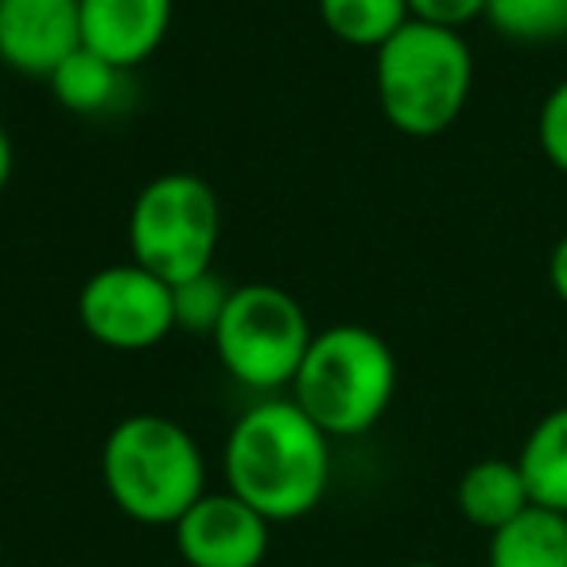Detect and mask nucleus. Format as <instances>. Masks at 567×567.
I'll return each instance as SVG.
<instances>
[{"instance_id": "1", "label": "nucleus", "mask_w": 567, "mask_h": 567, "mask_svg": "<svg viewBox=\"0 0 567 567\" xmlns=\"http://www.w3.org/2000/svg\"><path fill=\"white\" fill-rule=\"evenodd\" d=\"M221 474L229 494L272 525L300 520L331 486V435L292 396H268L234 420Z\"/></svg>"}, {"instance_id": "2", "label": "nucleus", "mask_w": 567, "mask_h": 567, "mask_svg": "<svg viewBox=\"0 0 567 567\" xmlns=\"http://www.w3.org/2000/svg\"><path fill=\"white\" fill-rule=\"evenodd\" d=\"M102 482L125 517L175 525L206 494V458L179 420L136 412L105 435Z\"/></svg>"}, {"instance_id": "3", "label": "nucleus", "mask_w": 567, "mask_h": 567, "mask_svg": "<svg viewBox=\"0 0 567 567\" xmlns=\"http://www.w3.org/2000/svg\"><path fill=\"white\" fill-rule=\"evenodd\" d=\"M373 86L385 121L404 136H440L463 117L474 86V55L463 32L409 20L373 51Z\"/></svg>"}, {"instance_id": "4", "label": "nucleus", "mask_w": 567, "mask_h": 567, "mask_svg": "<svg viewBox=\"0 0 567 567\" xmlns=\"http://www.w3.org/2000/svg\"><path fill=\"white\" fill-rule=\"evenodd\" d=\"M401 385L396 354L378 331L339 323L316 331L292 381V401L331 440H354L378 427Z\"/></svg>"}, {"instance_id": "5", "label": "nucleus", "mask_w": 567, "mask_h": 567, "mask_svg": "<svg viewBox=\"0 0 567 567\" xmlns=\"http://www.w3.org/2000/svg\"><path fill=\"white\" fill-rule=\"evenodd\" d=\"M311 339L316 327L308 308L292 292L265 280L234 288L210 334L221 370L252 393L292 389Z\"/></svg>"}, {"instance_id": "6", "label": "nucleus", "mask_w": 567, "mask_h": 567, "mask_svg": "<svg viewBox=\"0 0 567 567\" xmlns=\"http://www.w3.org/2000/svg\"><path fill=\"white\" fill-rule=\"evenodd\" d=\"M221 237V203L203 175L164 172L141 187L128 210V252L167 284L210 272Z\"/></svg>"}, {"instance_id": "7", "label": "nucleus", "mask_w": 567, "mask_h": 567, "mask_svg": "<svg viewBox=\"0 0 567 567\" xmlns=\"http://www.w3.org/2000/svg\"><path fill=\"white\" fill-rule=\"evenodd\" d=\"M79 323L105 350L117 354L152 350L175 331L172 284L136 260L105 265L82 284Z\"/></svg>"}, {"instance_id": "8", "label": "nucleus", "mask_w": 567, "mask_h": 567, "mask_svg": "<svg viewBox=\"0 0 567 567\" xmlns=\"http://www.w3.org/2000/svg\"><path fill=\"white\" fill-rule=\"evenodd\" d=\"M172 528L175 548L190 567H260L272 536V520L229 489H206Z\"/></svg>"}, {"instance_id": "9", "label": "nucleus", "mask_w": 567, "mask_h": 567, "mask_svg": "<svg viewBox=\"0 0 567 567\" xmlns=\"http://www.w3.org/2000/svg\"><path fill=\"white\" fill-rule=\"evenodd\" d=\"M79 48V0H0V63L9 71L48 82Z\"/></svg>"}, {"instance_id": "10", "label": "nucleus", "mask_w": 567, "mask_h": 567, "mask_svg": "<svg viewBox=\"0 0 567 567\" xmlns=\"http://www.w3.org/2000/svg\"><path fill=\"white\" fill-rule=\"evenodd\" d=\"M82 48L97 51L121 71H136L164 48L175 0H79Z\"/></svg>"}, {"instance_id": "11", "label": "nucleus", "mask_w": 567, "mask_h": 567, "mask_svg": "<svg viewBox=\"0 0 567 567\" xmlns=\"http://www.w3.org/2000/svg\"><path fill=\"white\" fill-rule=\"evenodd\" d=\"M455 502H458V513H463L474 528L497 533V528L509 525L513 517H520V513L533 505V497H528L525 474H520L517 458H482V463L463 471Z\"/></svg>"}, {"instance_id": "12", "label": "nucleus", "mask_w": 567, "mask_h": 567, "mask_svg": "<svg viewBox=\"0 0 567 567\" xmlns=\"http://www.w3.org/2000/svg\"><path fill=\"white\" fill-rule=\"evenodd\" d=\"M486 567H567V517L528 505L520 517L489 533Z\"/></svg>"}, {"instance_id": "13", "label": "nucleus", "mask_w": 567, "mask_h": 567, "mask_svg": "<svg viewBox=\"0 0 567 567\" xmlns=\"http://www.w3.org/2000/svg\"><path fill=\"white\" fill-rule=\"evenodd\" d=\"M517 466L533 505L567 517V404L536 420L520 443Z\"/></svg>"}, {"instance_id": "14", "label": "nucleus", "mask_w": 567, "mask_h": 567, "mask_svg": "<svg viewBox=\"0 0 567 567\" xmlns=\"http://www.w3.org/2000/svg\"><path fill=\"white\" fill-rule=\"evenodd\" d=\"M125 82H128V71L113 66L110 59H102L97 51L79 48L71 59L59 63V71L48 79V86L66 113L102 117V113H113L121 105Z\"/></svg>"}, {"instance_id": "15", "label": "nucleus", "mask_w": 567, "mask_h": 567, "mask_svg": "<svg viewBox=\"0 0 567 567\" xmlns=\"http://www.w3.org/2000/svg\"><path fill=\"white\" fill-rule=\"evenodd\" d=\"M323 28L347 48L378 51L412 20L409 0H319Z\"/></svg>"}, {"instance_id": "16", "label": "nucleus", "mask_w": 567, "mask_h": 567, "mask_svg": "<svg viewBox=\"0 0 567 567\" xmlns=\"http://www.w3.org/2000/svg\"><path fill=\"white\" fill-rule=\"evenodd\" d=\"M482 20L513 43L567 40V0H486Z\"/></svg>"}, {"instance_id": "17", "label": "nucleus", "mask_w": 567, "mask_h": 567, "mask_svg": "<svg viewBox=\"0 0 567 567\" xmlns=\"http://www.w3.org/2000/svg\"><path fill=\"white\" fill-rule=\"evenodd\" d=\"M229 284H221V276L214 272H198L183 284H172V303H175V331L187 334H203L210 339L214 327H218L221 311L229 303Z\"/></svg>"}, {"instance_id": "18", "label": "nucleus", "mask_w": 567, "mask_h": 567, "mask_svg": "<svg viewBox=\"0 0 567 567\" xmlns=\"http://www.w3.org/2000/svg\"><path fill=\"white\" fill-rule=\"evenodd\" d=\"M536 141L540 152L556 172L567 175V79L548 90L540 102V117H536Z\"/></svg>"}, {"instance_id": "19", "label": "nucleus", "mask_w": 567, "mask_h": 567, "mask_svg": "<svg viewBox=\"0 0 567 567\" xmlns=\"http://www.w3.org/2000/svg\"><path fill=\"white\" fill-rule=\"evenodd\" d=\"M409 12H412V20H420V24L463 32L466 24L486 17V0H409Z\"/></svg>"}, {"instance_id": "20", "label": "nucleus", "mask_w": 567, "mask_h": 567, "mask_svg": "<svg viewBox=\"0 0 567 567\" xmlns=\"http://www.w3.org/2000/svg\"><path fill=\"white\" fill-rule=\"evenodd\" d=\"M548 280H551V292H556V300L567 308V234L556 241V249H551L548 257Z\"/></svg>"}, {"instance_id": "21", "label": "nucleus", "mask_w": 567, "mask_h": 567, "mask_svg": "<svg viewBox=\"0 0 567 567\" xmlns=\"http://www.w3.org/2000/svg\"><path fill=\"white\" fill-rule=\"evenodd\" d=\"M12 164H17L12 141H9V133H4V125H0V195H4V187H9V179H12Z\"/></svg>"}, {"instance_id": "22", "label": "nucleus", "mask_w": 567, "mask_h": 567, "mask_svg": "<svg viewBox=\"0 0 567 567\" xmlns=\"http://www.w3.org/2000/svg\"><path fill=\"white\" fill-rule=\"evenodd\" d=\"M409 567H440V564H409Z\"/></svg>"}]
</instances>
